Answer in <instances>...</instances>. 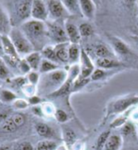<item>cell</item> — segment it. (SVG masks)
<instances>
[{
    "instance_id": "obj_16",
    "label": "cell",
    "mask_w": 138,
    "mask_h": 150,
    "mask_svg": "<svg viewBox=\"0 0 138 150\" xmlns=\"http://www.w3.org/2000/svg\"><path fill=\"white\" fill-rule=\"evenodd\" d=\"M123 137L120 133H111L103 150H121L123 146Z\"/></svg>"
},
{
    "instance_id": "obj_47",
    "label": "cell",
    "mask_w": 138,
    "mask_h": 150,
    "mask_svg": "<svg viewBox=\"0 0 138 150\" xmlns=\"http://www.w3.org/2000/svg\"><path fill=\"white\" fill-rule=\"evenodd\" d=\"M85 145L83 143L80 142V141H77V142L72 145L70 150H84Z\"/></svg>"
},
{
    "instance_id": "obj_11",
    "label": "cell",
    "mask_w": 138,
    "mask_h": 150,
    "mask_svg": "<svg viewBox=\"0 0 138 150\" xmlns=\"http://www.w3.org/2000/svg\"><path fill=\"white\" fill-rule=\"evenodd\" d=\"M64 28H65V32L67 35L68 42L70 44H80V42L81 40V36L79 30V27L70 22V21H65L64 22Z\"/></svg>"
},
{
    "instance_id": "obj_35",
    "label": "cell",
    "mask_w": 138,
    "mask_h": 150,
    "mask_svg": "<svg viewBox=\"0 0 138 150\" xmlns=\"http://www.w3.org/2000/svg\"><path fill=\"white\" fill-rule=\"evenodd\" d=\"M54 118L56 121L60 124H65L69 121V119H70L68 113L64 110H62V109L56 110L55 114H54Z\"/></svg>"
},
{
    "instance_id": "obj_38",
    "label": "cell",
    "mask_w": 138,
    "mask_h": 150,
    "mask_svg": "<svg viewBox=\"0 0 138 150\" xmlns=\"http://www.w3.org/2000/svg\"><path fill=\"white\" fill-rule=\"evenodd\" d=\"M10 80L11 84L16 89H22L26 84L28 83V79L26 78V76H15V78H12Z\"/></svg>"
},
{
    "instance_id": "obj_27",
    "label": "cell",
    "mask_w": 138,
    "mask_h": 150,
    "mask_svg": "<svg viewBox=\"0 0 138 150\" xmlns=\"http://www.w3.org/2000/svg\"><path fill=\"white\" fill-rule=\"evenodd\" d=\"M17 98L16 93L10 89H0V102L3 104H12Z\"/></svg>"
},
{
    "instance_id": "obj_20",
    "label": "cell",
    "mask_w": 138,
    "mask_h": 150,
    "mask_svg": "<svg viewBox=\"0 0 138 150\" xmlns=\"http://www.w3.org/2000/svg\"><path fill=\"white\" fill-rule=\"evenodd\" d=\"M94 53L96 55L97 59H101V58H111L115 59V53L112 51L109 46L106 45L105 44H97L94 47Z\"/></svg>"
},
{
    "instance_id": "obj_15",
    "label": "cell",
    "mask_w": 138,
    "mask_h": 150,
    "mask_svg": "<svg viewBox=\"0 0 138 150\" xmlns=\"http://www.w3.org/2000/svg\"><path fill=\"white\" fill-rule=\"evenodd\" d=\"M12 28L14 27L11 25L9 13L5 8L0 7V34L1 35H9Z\"/></svg>"
},
{
    "instance_id": "obj_36",
    "label": "cell",
    "mask_w": 138,
    "mask_h": 150,
    "mask_svg": "<svg viewBox=\"0 0 138 150\" xmlns=\"http://www.w3.org/2000/svg\"><path fill=\"white\" fill-rule=\"evenodd\" d=\"M91 79H83V78H80L79 76L73 83V86H72V93L74 92H78L81 90L83 88H84L86 85H88L90 83Z\"/></svg>"
},
{
    "instance_id": "obj_33",
    "label": "cell",
    "mask_w": 138,
    "mask_h": 150,
    "mask_svg": "<svg viewBox=\"0 0 138 150\" xmlns=\"http://www.w3.org/2000/svg\"><path fill=\"white\" fill-rule=\"evenodd\" d=\"M79 30H80L81 38L91 37L94 34V32H95L93 25L90 23H86V22L85 23H81L79 25Z\"/></svg>"
},
{
    "instance_id": "obj_39",
    "label": "cell",
    "mask_w": 138,
    "mask_h": 150,
    "mask_svg": "<svg viewBox=\"0 0 138 150\" xmlns=\"http://www.w3.org/2000/svg\"><path fill=\"white\" fill-rule=\"evenodd\" d=\"M26 78H27L28 83L38 86L39 82H40L41 74L38 71H33V70H31L28 75H26Z\"/></svg>"
},
{
    "instance_id": "obj_10",
    "label": "cell",
    "mask_w": 138,
    "mask_h": 150,
    "mask_svg": "<svg viewBox=\"0 0 138 150\" xmlns=\"http://www.w3.org/2000/svg\"><path fill=\"white\" fill-rule=\"evenodd\" d=\"M80 76L83 79H90L92 73L95 70V65L90 58L89 54L86 52V50L81 48L80 59Z\"/></svg>"
},
{
    "instance_id": "obj_46",
    "label": "cell",
    "mask_w": 138,
    "mask_h": 150,
    "mask_svg": "<svg viewBox=\"0 0 138 150\" xmlns=\"http://www.w3.org/2000/svg\"><path fill=\"white\" fill-rule=\"evenodd\" d=\"M11 115V112L9 110H0V127L2 124L7 120V118Z\"/></svg>"
},
{
    "instance_id": "obj_17",
    "label": "cell",
    "mask_w": 138,
    "mask_h": 150,
    "mask_svg": "<svg viewBox=\"0 0 138 150\" xmlns=\"http://www.w3.org/2000/svg\"><path fill=\"white\" fill-rule=\"evenodd\" d=\"M24 59L28 63L31 70L39 72V68H40L41 62L43 61V56L40 51H33V52L26 56Z\"/></svg>"
},
{
    "instance_id": "obj_51",
    "label": "cell",
    "mask_w": 138,
    "mask_h": 150,
    "mask_svg": "<svg viewBox=\"0 0 138 150\" xmlns=\"http://www.w3.org/2000/svg\"><path fill=\"white\" fill-rule=\"evenodd\" d=\"M0 150H11V147L10 146V145L2 144V145H0Z\"/></svg>"
},
{
    "instance_id": "obj_30",
    "label": "cell",
    "mask_w": 138,
    "mask_h": 150,
    "mask_svg": "<svg viewBox=\"0 0 138 150\" xmlns=\"http://www.w3.org/2000/svg\"><path fill=\"white\" fill-rule=\"evenodd\" d=\"M111 133H112L111 129L102 131L96 140V143H95V145H94V150H103L104 145L107 142L108 138L110 137Z\"/></svg>"
},
{
    "instance_id": "obj_18",
    "label": "cell",
    "mask_w": 138,
    "mask_h": 150,
    "mask_svg": "<svg viewBox=\"0 0 138 150\" xmlns=\"http://www.w3.org/2000/svg\"><path fill=\"white\" fill-rule=\"evenodd\" d=\"M70 42H62L54 45V49L56 52V56L61 64L68 63V46Z\"/></svg>"
},
{
    "instance_id": "obj_41",
    "label": "cell",
    "mask_w": 138,
    "mask_h": 150,
    "mask_svg": "<svg viewBox=\"0 0 138 150\" xmlns=\"http://www.w3.org/2000/svg\"><path fill=\"white\" fill-rule=\"evenodd\" d=\"M128 122V117L126 115L119 114V116L115 117V120L111 123V128H120L124 124H126Z\"/></svg>"
},
{
    "instance_id": "obj_45",
    "label": "cell",
    "mask_w": 138,
    "mask_h": 150,
    "mask_svg": "<svg viewBox=\"0 0 138 150\" xmlns=\"http://www.w3.org/2000/svg\"><path fill=\"white\" fill-rule=\"evenodd\" d=\"M31 111L34 115H36L37 117H44V113H43L42 107L41 105L38 106H32L31 107Z\"/></svg>"
},
{
    "instance_id": "obj_23",
    "label": "cell",
    "mask_w": 138,
    "mask_h": 150,
    "mask_svg": "<svg viewBox=\"0 0 138 150\" xmlns=\"http://www.w3.org/2000/svg\"><path fill=\"white\" fill-rule=\"evenodd\" d=\"M112 42V45L114 47L115 52L119 55V56H126L130 53V48L127 45L126 42H124L122 40L118 39L116 37H113L111 39Z\"/></svg>"
},
{
    "instance_id": "obj_43",
    "label": "cell",
    "mask_w": 138,
    "mask_h": 150,
    "mask_svg": "<svg viewBox=\"0 0 138 150\" xmlns=\"http://www.w3.org/2000/svg\"><path fill=\"white\" fill-rule=\"evenodd\" d=\"M18 70L19 72H21V74L22 75H28L29 72L31 71V67H29L28 63L26 62V59L24 58L21 59V61L19 62V64H18Z\"/></svg>"
},
{
    "instance_id": "obj_32",
    "label": "cell",
    "mask_w": 138,
    "mask_h": 150,
    "mask_svg": "<svg viewBox=\"0 0 138 150\" xmlns=\"http://www.w3.org/2000/svg\"><path fill=\"white\" fill-rule=\"evenodd\" d=\"M43 113H44V117H54L55 111L57 110V108L55 107V105L52 102L46 101L43 102L41 104Z\"/></svg>"
},
{
    "instance_id": "obj_6",
    "label": "cell",
    "mask_w": 138,
    "mask_h": 150,
    "mask_svg": "<svg viewBox=\"0 0 138 150\" xmlns=\"http://www.w3.org/2000/svg\"><path fill=\"white\" fill-rule=\"evenodd\" d=\"M46 25L48 40L52 42L54 45L68 42L64 25L60 24L57 21H46Z\"/></svg>"
},
{
    "instance_id": "obj_40",
    "label": "cell",
    "mask_w": 138,
    "mask_h": 150,
    "mask_svg": "<svg viewBox=\"0 0 138 150\" xmlns=\"http://www.w3.org/2000/svg\"><path fill=\"white\" fill-rule=\"evenodd\" d=\"M107 76V71L104 69H100V68H95L94 72L92 73L90 79L92 81H98L101 80L103 79H105V76Z\"/></svg>"
},
{
    "instance_id": "obj_53",
    "label": "cell",
    "mask_w": 138,
    "mask_h": 150,
    "mask_svg": "<svg viewBox=\"0 0 138 150\" xmlns=\"http://www.w3.org/2000/svg\"><path fill=\"white\" fill-rule=\"evenodd\" d=\"M136 1H137V3H138V0H136Z\"/></svg>"
},
{
    "instance_id": "obj_42",
    "label": "cell",
    "mask_w": 138,
    "mask_h": 150,
    "mask_svg": "<svg viewBox=\"0 0 138 150\" xmlns=\"http://www.w3.org/2000/svg\"><path fill=\"white\" fill-rule=\"evenodd\" d=\"M12 150H34V146L28 141H23V142L16 144Z\"/></svg>"
},
{
    "instance_id": "obj_5",
    "label": "cell",
    "mask_w": 138,
    "mask_h": 150,
    "mask_svg": "<svg viewBox=\"0 0 138 150\" xmlns=\"http://www.w3.org/2000/svg\"><path fill=\"white\" fill-rule=\"evenodd\" d=\"M138 104V96L129 95L112 101L107 107V116L123 114L132 107Z\"/></svg>"
},
{
    "instance_id": "obj_34",
    "label": "cell",
    "mask_w": 138,
    "mask_h": 150,
    "mask_svg": "<svg viewBox=\"0 0 138 150\" xmlns=\"http://www.w3.org/2000/svg\"><path fill=\"white\" fill-rule=\"evenodd\" d=\"M12 108L14 110H18V111H22L28 109V107L31 106L29 103L28 101V99H25V98H18L17 97L16 99L14 101V103L11 104Z\"/></svg>"
},
{
    "instance_id": "obj_22",
    "label": "cell",
    "mask_w": 138,
    "mask_h": 150,
    "mask_svg": "<svg viewBox=\"0 0 138 150\" xmlns=\"http://www.w3.org/2000/svg\"><path fill=\"white\" fill-rule=\"evenodd\" d=\"M62 136H63V144L67 145L69 150H70L72 145L78 141L76 132L73 130L72 128L67 127H63L62 128Z\"/></svg>"
},
{
    "instance_id": "obj_7",
    "label": "cell",
    "mask_w": 138,
    "mask_h": 150,
    "mask_svg": "<svg viewBox=\"0 0 138 150\" xmlns=\"http://www.w3.org/2000/svg\"><path fill=\"white\" fill-rule=\"evenodd\" d=\"M26 122H27V117L22 112H14L11 113V115L7 118V120L2 124L0 127V131L2 133L11 134L14 132L20 129L21 127L25 126Z\"/></svg>"
},
{
    "instance_id": "obj_49",
    "label": "cell",
    "mask_w": 138,
    "mask_h": 150,
    "mask_svg": "<svg viewBox=\"0 0 138 150\" xmlns=\"http://www.w3.org/2000/svg\"><path fill=\"white\" fill-rule=\"evenodd\" d=\"M0 57H4V50H3V42H2V35L0 34Z\"/></svg>"
},
{
    "instance_id": "obj_19",
    "label": "cell",
    "mask_w": 138,
    "mask_h": 150,
    "mask_svg": "<svg viewBox=\"0 0 138 150\" xmlns=\"http://www.w3.org/2000/svg\"><path fill=\"white\" fill-rule=\"evenodd\" d=\"M95 64L97 65V68L104 70H110V69H115L119 66H121V63L118 61H116L115 59H111V58H101V59H97Z\"/></svg>"
},
{
    "instance_id": "obj_13",
    "label": "cell",
    "mask_w": 138,
    "mask_h": 150,
    "mask_svg": "<svg viewBox=\"0 0 138 150\" xmlns=\"http://www.w3.org/2000/svg\"><path fill=\"white\" fill-rule=\"evenodd\" d=\"M81 14L88 20H93L96 14V5L93 0H79Z\"/></svg>"
},
{
    "instance_id": "obj_12",
    "label": "cell",
    "mask_w": 138,
    "mask_h": 150,
    "mask_svg": "<svg viewBox=\"0 0 138 150\" xmlns=\"http://www.w3.org/2000/svg\"><path fill=\"white\" fill-rule=\"evenodd\" d=\"M34 129L36 133L44 139H50L54 140L56 138V133L52 127L48 124L45 122H37L34 125Z\"/></svg>"
},
{
    "instance_id": "obj_21",
    "label": "cell",
    "mask_w": 138,
    "mask_h": 150,
    "mask_svg": "<svg viewBox=\"0 0 138 150\" xmlns=\"http://www.w3.org/2000/svg\"><path fill=\"white\" fill-rule=\"evenodd\" d=\"M81 48L78 44H69L68 46V63L69 65L80 62Z\"/></svg>"
},
{
    "instance_id": "obj_50",
    "label": "cell",
    "mask_w": 138,
    "mask_h": 150,
    "mask_svg": "<svg viewBox=\"0 0 138 150\" xmlns=\"http://www.w3.org/2000/svg\"><path fill=\"white\" fill-rule=\"evenodd\" d=\"M56 150H69V148L67 147L66 144H59L58 145V147L56 148Z\"/></svg>"
},
{
    "instance_id": "obj_14",
    "label": "cell",
    "mask_w": 138,
    "mask_h": 150,
    "mask_svg": "<svg viewBox=\"0 0 138 150\" xmlns=\"http://www.w3.org/2000/svg\"><path fill=\"white\" fill-rule=\"evenodd\" d=\"M2 42H3L4 57H9L11 59H22L18 55V53H17L14 45L12 44V42L11 41L9 35H2Z\"/></svg>"
},
{
    "instance_id": "obj_37",
    "label": "cell",
    "mask_w": 138,
    "mask_h": 150,
    "mask_svg": "<svg viewBox=\"0 0 138 150\" xmlns=\"http://www.w3.org/2000/svg\"><path fill=\"white\" fill-rule=\"evenodd\" d=\"M21 91H22L24 95L26 96H28V97H31L33 96L38 95V86L28 82L22 89H21Z\"/></svg>"
},
{
    "instance_id": "obj_24",
    "label": "cell",
    "mask_w": 138,
    "mask_h": 150,
    "mask_svg": "<svg viewBox=\"0 0 138 150\" xmlns=\"http://www.w3.org/2000/svg\"><path fill=\"white\" fill-rule=\"evenodd\" d=\"M120 135L123 137V139L134 137L137 135V127H135L132 121H128L120 127Z\"/></svg>"
},
{
    "instance_id": "obj_28",
    "label": "cell",
    "mask_w": 138,
    "mask_h": 150,
    "mask_svg": "<svg viewBox=\"0 0 138 150\" xmlns=\"http://www.w3.org/2000/svg\"><path fill=\"white\" fill-rule=\"evenodd\" d=\"M59 68H61V65H59V64L55 63L53 62H50V61H48V59H43L40 68H39V73H40L41 75L46 74V73L57 70V69H59Z\"/></svg>"
},
{
    "instance_id": "obj_25",
    "label": "cell",
    "mask_w": 138,
    "mask_h": 150,
    "mask_svg": "<svg viewBox=\"0 0 138 150\" xmlns=\"http://www.w3.org/2000/svg\"><path fill=\"white\" fill-rule=\"evenodd\" d=\"M61 1L70 15L83 16L81 11H80L79 0H61Z\"/></svg>"
},
{
    "instance_id": "obj_2",
    "label": "cell",
    "mask_w": 138,
    "mask_h": 150,
    "mask_svg": "<svg viewBox=\"0 0 138 150\" xmlns=\"http://www.w3.org/2000/svg\"><path fill=\"white\" fill-rule=\"evenodd\" d=\"M67 78V69L59 68L57 70L41 75L38 84V93H43L48 96L61 88Z\"/></svg>"
},
{
    "instance_id": "obj_31",
    "label": "cell",
    "mask_w": 138,
    "mask_h": 150,
    "mask_svg": "<svg viewBox=\"0 0 138 150\" xmlns=\"http://www.w3.org/2000/svg\"><path fill=\"white\" fill-rule=\"evenodd\" d=\"M11 79V72L6 62L0 57V80H9Z\"/></svg>"
},
{
    "instance_id": "obj_26",
    "label": "cell",
    "mask_w": 138,
    "mask_h": 150,
    "mask_svg": "<svg viewBox=\"0 0 138 150\" xmlns=\"http://www.w3.org/2000/svg\"><path fill=\"white\" fill-rule=\"evenodd\" d=\"M41 54L43 56V59H48V61H50V62H53L55 63L59 64V65H61V62H59L57 56H56V52H55V49H54V45H47L46 46H45V47L42 49Z\"/></svg>"
},
{
    "instance_id": "obj_52",
    "label": "cell",
    "mask_w": 138,
    "mask_h": 150,
    "mask_svg": "<svg viewBox=\"0 0 138 150\" xmlns=\"http://www.w3.org/2000/svg\"><path fill=\"white\" fill-rule=\"evenodd\" d=\"M137 135H138V124H137Z\"/></svg>"
},
{
    "instance_id": "obj_3",
    "label": "cell",
    "mask_w": 138,
    "mask_h": 150,
    "mask_svg": "<svg viewBox=\"0 0 138 150\" xmlns=\"http://www.w3.org/2000/svg\"><path fill=\"white\" fill-rule=\"evenodd\" d=\"M32 0H10L7 12L12 27H20L23 23L31 19Z\"/></svg>"
},
{
    "instance_id": "obj_44",
    "label": "cell",
    "mask_w": 138,
    "mask_h": 150,
    "mask_svg": "<svg viewBox=\"0 0 138 150\" xmlns=\"http://www.w3.org/2000/svg\"><path fill=\"white\" fill-rule=\"evenodd\" d=\"M28 101L29 103V105L31 107L32 106H38V105H41L43 101H42V98L39 96V95H36V96H33L31 97H28Z\"/></svg>"
},
{
    "instance_id": "obj_8",
    "label": "cell",
    "mask_w": 138,
    "mask_h": 150,
    "mask_svg": "<svg viewBox=\"0 0 138 150\" xmlns=\"http://www.w3.org/2000/svg\"><path fill=\"white\" fill-rule=\"evenodd\" d=\"M45 1L48 11V20L62 22L70 15L61 0H45Z\"/></svg>"
},
{
    "instance_id": "obj_4",
    "label": "cell",
    "mask_w": 138,
    "mask_h": 150,
    "mask_svg": "<svg viewBox=\"0 0 138 150\" xmlns=\"http://www.w3.org/2000/svg\"><path fill=\"white\" fill-rule=\"evenodd\" d=\"M11 41L14 44V47L17 51V53L21 58H25L26 56L29 53L35 51L31 45V42L28 41V39L21 30L19 27H14L11 28V32L9 33Z\"/></svg>"
},
{
    "instance_id": "obj_9",
    "label": "cell",
    "mask_w": 138,
    "mask_h": 150,
    "mask_svg": "<svg viewBox=\"0 0 138 150\" xmlns=\"http://www.w3.org/2000/svg\"><path fill=\"white\" fill-rule=\"evenodd\" d=\"M31 19L46 22L48 20V11L45 0H32Z\"/></svg>"
},
{
    "instance_id": "obj_48",
    "label": "cell",
    "mask_w": 138,
    "mask_h": 150,
    "mask_svg": "<svg viewBox=\"0 0 138 150\" xmlns=\"http://www.w3.org/2000/svg\"><path fill=\"white\" fill-rule=\"evenodd\" d=\"M135 1H136V0H121V2L124 4L125 6H127V7H131V6H132L133 4H134Z\"/></svg>"
},
{
    "instance_id": "obj_29",
    "label": "cell",
    "mask_w": 138,
    "mask_h": 150,
    "mask_svg": "<svg viewBox=\"0 0 138 150\" xmlns=\"http://www.w3.org/2000/svg\"><path fill=\"white\" fill-rule=\"evenodd\" d=\"M58 144L54 140L50 139H44L39 141L37 143L35 150H56L58 147Z\"/></svg>"
},
{
    "instance_id": "obj_1",
    "label": "cell",
    "mask_w": 138,
    "mask_h": 150,
    "mask_svg": "<svg viewBox=\"0 0 138 150\" xmlns=\"http://www.w3.org/2000/svg\"><path fill=\"white\" fill-rule=\"evenodd\" d=\"M21 30L31 42L35 51H42V49L46 46V42L48 40L46 30V22L37 21L34 19H29L19 27Z\"/></svg>"
}]
</instances>
